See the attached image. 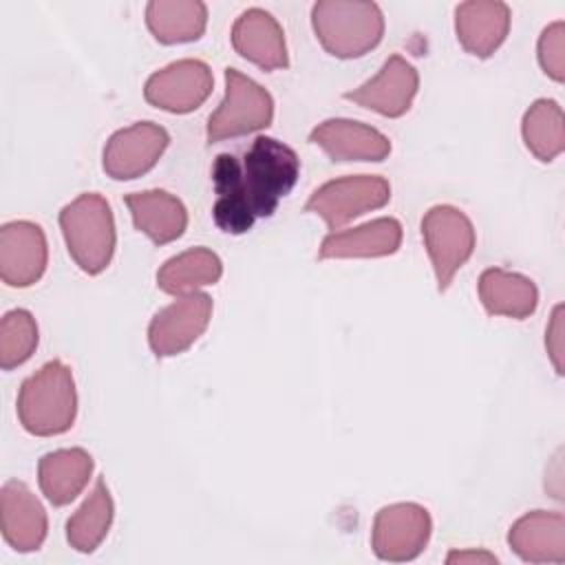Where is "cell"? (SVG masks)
<instances>
[{
	"mask_svg": "<svg viewBox=\"0 0 565 565\" xmlns=\"http://www.w3.org/2000/svg\"><path fill=\"white\" fill-rule=\"evenodd\" d=\"M402 245V225L391 216H382L344 232H331L322 238L318 258H375L391 256Z\"/></svg>",
	"mask_w": 565,
	"mask_h": 565,
	"instance_id": "cell-19",
	"label": "cell"
},
{
	"mask_svg": "<svg viewBox=\"0 0 565 565\" xmlns=\"http://www.w3.org/2000/svg\"><path fill=\"white\" fill-rule=\"evenodd\" d=\"M521 135L525 148L539 161L556 159L565 148V119L554 99H536L523 115Z\"/></svg>",
	"mask_w": 565,
	"mask_h": 565,
	"instance_id": "cell-26",
	"label": "cell"
},
{
	"mask_svg": "<svg viewBox=\"0 0 565 565\" xmlns=\"http://www.w3.org/2000/svg\"><path fill=\"white\" fill-rule=\"evenodd\" d=\"M510 31V9L499 0H470L455 9L459 44L475 57H490Z\"/></svg>",
	"mask_w": 565,
	"mask_h": 565,
	"instance_id": "cell-17",
	"label": "cell"
},
{
	"mask_svg": "<svg viewBox=\"0 0 565 565\" xmlns=\"http://www.w3.org/2000/svg\"><path fill=\"white\" fill-rule=\"evenodd\" d=\"M93 457L84 448L46 452L38 463V483L53 505L71 503L88 483Z\"/></svg>",
	"mask_w": 565,
	"mask_h": 565,
	"instance_id": "cell-21",
	"label": "cell"
},
{
	"mask_svg": "<svg viewBox=\"0 0 565 565\" xmlns=\"http://www.w3.org/2000/svg\"><path fill=\"white\" fill-rule=\"evenodd\" d=\"M234 51L260 66L263 71H276L289 66L285 33L278 20L265 9L243 11L232 26Z\"/></svg>",
	"mask_w": 565,
	"mask_h": 565,
	"instance_id": "cell-15",
	"label": "cell"
},
{
	"mask_svg": "<svg viewBox=\"0 0 565 565\" xmlns=\"http://www.w3.org/2000/svg\"><path fill=\"white\" fill-rule=\"evenodd\" d=\"M212 298L194 291L177 296L174 302L154 313L148 327V344L157 358H172L190 349L207 329Z\"/></svg>",
	"mask_w": 565,
	"mask_h": 565,
	"instance_id": "cell-9",
	"label": "cell"
},
{
	"mask_svg": "<svg viewBox=\"0 0 565 565\" xmlns=\"http://www.w3.org/2000/svg\"><path fill=\"white\" fill-rule=\"evenodd\" d=\"M115 505L104 479H97L88 499L66 521V541L77 552H95L106 539L113 523Z\"/></svg>",
	"mask_w": 565,
	"mask_h": 565,
	"instance_id": "cell-25",
	"label": "cell"
},
{
	"mask_svg": "<svg viewBox=\"0 0 565 565\" xmlns=\"http://www.w3.org/2000/svg\"><path fill=\"white\" fill-rule=\"evenodd\" d=\"M446 563H497V556L488 554L483 550H479V552H475V550H470V552H450L446 556Z\"/></svg>",
	"mask_w": 565,
	"mask_h": 565,
	"instance_id": "cell-30",
	"label": "cell"
},
{
	"mask_svg": "<svg viewBox=\"0 0 565 565\" xmlns=\"http://www.w3.org/2000/svg\"><path fill=\"white\" fill-rule=\"evenodd\" d=\"M124 201L130 210L135 227L143 232L154 245L177 241L188 227L185 205L166 190L132 192L126 194Z\"/></svg>",
	"mask_w": 565,
	"mask_h": 565,
	"instance_id": "cell-20",
	"label": "cell"
},
{
	"mask_svg": "<svg viewBox=\"0 0 565 565\" xmlns=\"http://www.w3.org/2000/svg\"><path fill=\"white\" fill-rule=\"evenodd\" d=\"M388 199L391 185L384 177L353 174L333 179L313 190L305 203V212L318 214L329 225V230H340L355 216L384 207Z\"/></svg>",
	"mask_w": 565,
	"mask_h": 565,
	"instance_id": "cell-7",
	"label": "cell"
},
{
	"mask_svg": "<svg viewBox=\"0 0 565 565\" xmlns=\"http://www.w3.org/2000/svg\"><path fill=\"white\" fill-rule=\"evenodd\" d=\"M146 24L157 42L181 44L199 40L207 24V7L199 0H152Z\"/></svg>",
	"mask_w": 565,
	"mask_h": 565,
	"instance_id": "cell-23",
	"label": "cell"
},
{
	"mask_svg": "<svg viewBox=\"0 0 565 565\" xmlns=\"http://www.w3.org/2000/svg\"><path fill=\"white\" fill-rule=\"evenodd\" d=\"M419 88V75L413 64L402 55H391L375 77L362 86L344 93V99L358 104L360 108L375 110L384 117H402L408 113Z\"/></svg>",
	"mask_w": 565,
	"mask_h": 565,
	"instance_id": "cell-13",
	"label": "cell"
},
{
	"mask_svg": "<svg viewBox=\"0 0 565 565\" xmlns=\"http://www.w3.org/2000/svg\"><path fill=\"white\" fill-rule=\"evenodd\" d=\"M212 71L201 60H177L146 79L143 97L154 108L168 113H192L212 93Z\"/></svg>",
	"mask_w": 565,
	"mask_h": 565,
	"instance_id": "cell-10",
	"label": "cell"
},
{
	"mask_svg": "<svg viewBox=\"0 0 565 565\" xmlns=\"http://www.w3.org/2000/svg\"><path fill=\"white\" fill-rule=\"evenodd\" d=\"M539 64L554 82L565 79V22L556 20L539 38Z\"/></svg>",
	"mask_w": 565,
	"mask_h": 565,
	"instance_id": "cell-28",
	"label": "cell"
},
{
	"mask_svg": "<svg viewBox=\"0 0 565 565\" xmlns=\"http://www.w3.org/2000/svg\"><path fill=\"white\" fill-rule=\"evenodd\" d=\"M508 545L525 563H565V516L552 510L527 512L512 523Z\"/></svg>",
	"mask_w": 565,
	"mask_h": 565,
	"instance_id": "cell-18",
	"label": "cell"
},
{
	"mask_svg": "<svg viewBox=\"0 0 565 565\" xmlns=\"http://www.w3.org/2000/svg\"><path fill=\"white\" fill-rule=\"evenodd\" d=\"M46 236L38 223L11 221L0 230V278L9 287H31L46 269Z\"/></svg>",
	"mask_w": 565,
	"mask_h": 565,
	"instance_id": "cell-12",
	"label": "cell"
},
{
	"mask_svg": "<svg viewBox=\"0 0 565 565\" xmlns=\"http://www.w3.org/2000/svg\"><path fill=\"white\" fill-rule=\"evenodd\" d=\"M545 347L558 375H563V305H556L545 331Z\"/></svg>",
	"mask_w": 565,
	"mask_h": 565,
	"instance_id": "cell-29",
	"label": "cell"
},
{
	"mask_svg": "<svg viewBox=\"0 0 565 565\" xmlns=\"http://www.w3.org/2000/svg\"><path fill=\"white\" fill-rule=\"evenodd\" d=\"M311 26L327 53L353 60L380 44L384 15L375 2L320 0L311 9Z\"/></svg>",
	"mask_w": 565,
	"mask_h": 565,
	"instance_id": "cell-3",
	"label": "cell"
},
{
	"mask_svg": "<svg viewBox=\"0 0 565 565\" xmlns=\"http://www.w3.org/2000/svg\"><path fill=\"white\" fill-rule=\"evenodd\" d=\"M479 300L490 316L523 320L534 313L539 305V289L523 274L490 267L479 276Z\"/></svg>",
	"mask_w": 565,
	"mask_h": 565,
	"instance_id": "cell-22",
	"label": "cell"
},
{
	"mask_svg": "<svg viewBox=\"0 0 565 565\" xmlns=\"http://www.w3.org/2000/svg\"><path fill=\"white\" fill-rule=\"evenodd\" d=\"M309 141L331 161H384L391 152L386 135L353 119H327L311 130Z\"/></svg>",
	"mask_w": 565,
	"mask_h": 565,
	"instance_id": "cell-16",
	"label": "cell"
},
{
	"mask_svg": "<svg viewBox=\"0 0 565 565\" xmlns=\"http://www.w3.org/2000/svg\"><path fill=\"white\" fill-rule=\"evenodd\" d=\"M0 527L15 552H35L46 539V512L22 481L9 479L0 490Z\"/></svg>",
	"mask_w": 565,
	"mask_h": 565,
	"instance_id": "cell-14",
	"label": "cell"
},
{
	"mask_svg": "<svg viewBox=\"0 0 565 565\" xmlns=\"http://www.w3.org/2000/svg\"><path fill=\"white\" fill-rule=\"evenodd\" d=\"M422 236L435 269L437 289L446 291L455 274L475 252V227L461 210L452 205H435L422 218Z\"/></svg>",
	"mask_w": 565,
	"mask_h": 565,
	"instance_id": "cell-6",
	"label": "cell"
},
{
	"mask_svg": "<svg viewBox=\"0 0 565 565\" xmlns=\"http://www.w3.org/2000/svg\"><path fill=\"white\" fill-rule=\"evenodd\" d=\"M77 415V393L71 369L51 360L29 375L18 393V419L22 428L38 437L66 433Z\"/></svg>",
	"mask_w": 565,
	"mask_h": 565,
	"instance_id": "cell-2",
	"label": "cell"
},
{
	"mask_svg": "<svg viewBox=\"0 0 565 565\" xmlns=\"http://www.w3.org/2000/svg\"><path fill=\"white\" fill-rule=\"evenodd\" d=\"M166 128L152 121H137L117 130L104 146L102 168L115 181H128L146 174L154 168L163 150L168 148Z\"/></svg>",
	"mask_w": 565,
	"mask_h": 565,
	"instance_id": "cell-11",
	"label": "cell"
},
{
	"mask_svg": "<svg viewBox=\"0 0 565 565\" xmlns=\"http://www.w3.org/2000/svg\"><path fill=\"white\" fill-rule=\"evenodd\" d=\"M60 227L66 249L84 274H99L115 252V218L108 201L97 192H84L62 207Z\"/></svg>",
	"mask_w": 565,
	"mask_h": 565,
	"instance_id": "cell-4",
	"label": "cell"
},
{
	"mask_svg": "<svg viewBox=\"0 0 565 565\" xmlns=\"http://www.w3.org/2000/svg\"><path fill=\"white\" fill-rule=\"evenodd\" d=\"M38 347V324L26 309H11L0 322V366L11 371L24 364Z\"/></svg>",
	"mask_w": 565,
	"mask_h": 565,
	"instance_id": "cell-27",
	"label": "cell"
},
{
	"mask_svg": "<svg viewBox=\"0 0 565 565\" xmlns=\"http://www.w3.org/2000/svg\"><path fill=\"white\" fill-rule=\"evenodd\" d=\"M430 530L433 521L426 508L417 503H393L375 514L371 547L377 558L388 563L413 561L424 552Z\"/></svg>",
	"mask_w": 565,
	"mask_h": 565,
	"instance_id": "cell-8",
	"label": "cell"
},
{
	"mask_svg": "<svg viewBox=\"0 0 565 565\" xmlns=\"http://www.w3.org/2000/svg\"><path fill=\"white\" fill-rule=\"evenodd\" d=\"M271 95L241 71L225 68V97L207 119V143L263 130L271 124Z\"/></svg>",
	"mask_w": 565,
	"mask_h": 565,
	"instance_id": "cell-5",
	"label": "cell"
},
{
	"mask_svg": "<svg viewBox=\"0 0 565 565\" xmlns=\"http://www.w3.org/2000/svg\"><path fill=\"white\" fill-rule=\"evenodd\" d=\"M300 174V159L294 148L274 139L256 137L247 152H223L212 166L216 201L212 205L214 223L227 234L252 230L256 218L276 212Z\"/></svg>",
	"mask_w": 565,
	"mask_h": 565,
	"instance_id": "cell-1",
	"label": "cell"
},
{
	"mask_svg": "<svg viewBox=\"0 0 565 565\" xmlns=\"http://www.w3.org/2000/svg\"><path fill=\"white\" fill-rule=\"evenodd\" d=\"M221 258L207 247H194L168 258L157 271V287L170 296H188L199 287L218 282Z\"/></svg>",
	"mask_w": 565,
	"mask_h": 565,
	"instance_id": "cell-24",
	"label": "cell"
}]
</instances>
